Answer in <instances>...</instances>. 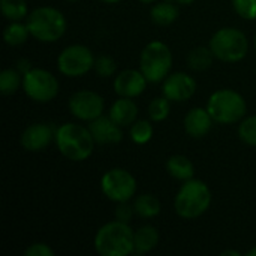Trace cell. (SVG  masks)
Returning <instances> with one entry per match:
<instances>
[{"instance_id":"1","label":"cell","mask_w":256,"mask_h":256,"mask_svg":"<svg viewBox=\"0 0 256 256\" xmlns=\"http://www.w3.org/2000/svg\"><path fill=\"white\" fill-rule=\"evenodd\" d=\"M54 142L60 154L72 162L87 160L96 146L88 126L72 122H66L56 129Z\"/></svg>"},{"instance_id":"2","label":"cell","mask_w":256,"mask_h":256,"mask_svg":"<svg viewBox=\"0 0 256 256\" xmlns=\"http://www.w3.org/2000/svg\"><path fill=\"white\" fill-rule=\"evenodd\" d=\"M134 230L117 219L104 224L94 234V250L100 256H129L134 254Z\"/></svg>"},{"instance_id":"3","label":"cell","mask_w":256,"mask_h":256,"mask_svg":"<svg viewBox=\"0 0 256 256\" xmlns=\"http://www.w3.org/2000/svg\"><path fill=\"white\" fill-rule=\"evenodd\" d=\"M26 24L32 38L42 44H54L60 40L68 30L64 14L52 6H39L30 10Z\"/></svg>"},{"instance_id":"4","label":"cell","mask_w":256,"mask_h":256,"mask_svg":"<svg viewBox=\"0 0 256 256\" xmlns=\"http://www.w3.org/2000/svg\"><path fill=\"white\" fill-rule=\"evenodd\" d=\"M212 206V190L206 182L190 178L183 182L174 198V210L177 216L186 220L201 218Z\"/></svg>"},{"instance_id":"5","label":"cell","mask_w":256,"mask_h":256,"mask_svg":"<svg viewBox=\"0 0 256 256\" xmlns=\"http://www.w3.org/2000/svg\"><path fill=\"white\" fill-rule=\"evenodd\" d=\"M206 108L212 114L214 123L219 124L240 123L248 112V104L244 98L232 88H220L213 92Z\"/></svg>"},{"instance_id":"6","label":"cell","mask_w":256,"mask_h":256,"mask_svg":"<svg viewBox=\"0 0 256 256\" xmlns=\"http://www.w3.org/2000/svg\"><path fill=\"white\" fill-rule=\"evenodd\" d=\"M208 46L218 60L225 63H237L248 56L249 39L237 27H222L213 33Z\"/></svg>"},{"instance_id":"7","label":"cell","mask_w":256,"mask_h":256,"mask_svg":"<svg viewBox=\"0 0 256 256\" xmlns=\"http://www.w3.org/2000/svg\"><path fill=\"white\" fill-rule=\"evenodd\" d=\"M172 68V52L162 40L148 42L140 54V70L148 82H162Z\"/></svg>"},{"instance_id":"8","label":"cell","mask_w":256,"mask_h":256,"mask_svg":"<svg viewBox=\"0 0 256 256\" xmlns=\"http://www.w3.org/2000/svg\"><path fill=\"white\" fill-rule=\"evenodd\" d=\"M22 90L32 100L38 104L51 102L60 90L58 80L46 69L30 68L22 75Z\"/></svg>"},{"instance_id":"9","label":"cell","mask_w":256,"mask_h":256,"mask_svg":"<svg viewBox=\"0 0 256 256\" xmlns=\"http://www.w3.org/2000/svg\"><path fill=\"white\" fill-rule=\"evenodd\" d=\"M94 60L96 57L88 46L72 44L63 48L57 56V69L68 78H80L93 70Z\"/></svg>"},{"instance_id":"10","label":"cell","mask_w":256,"mask_h":256,"mask_svg":"<svg viewBox=\"0 0 256 256\" xmlns=\"http://www.w3.org/2000/svg\"><path fill=\"white\" fill-rule=\"evenodd\" d=\"M100 190L116 204L126 202L136 194V178L124 168H111L100 177Z\"/></svg>"},{"instance_id":"11","label":"cell","mask_w":256,"mask_h":256,"mask_svg":"<svg viewBox=\"0 0 256 256\" xmlns=\"http://www.w3.org/2000/svg\"><path fill=\"white\" fill-rule=\"evenodd\" d=\"M69 112L80 122L90 123L94 118L104 116L105 100L104 98L88 88H82L75 92L68 100Z\"/></svg>"},{"instance_id":"12","label":"cell","mask_w":256,"mask_h":256,"mask_svg":"<svg viewBox=\"0 0 256 256\" xmlns=\"http://www.w3.org/2000/svg\"><path fill=\"white\" fill-rule=\"evenodd\" d=\"M196 92V81L188 72L170 74L162 81V94L171 102H186Z\"/></svg>"},{"instance_id":"13","label":"cell","mask_w":256,"mask_h":256,"mask_svg":"<svg viewBox=\"0 0 256 256\" xmlns=\"http://www.w3.org/2000/svg\"><path fill=\"white\" fill-rule=\"evenodd\" d=\"M56 129H52L51 124L39 122L28 124L20 136V146L30 153H39L44 152L51 141H54Z\"/></svg>"},{"instance_id":"14","label":"cell","mask_w":256,"mask_h":256,"mask_svg":"<svg viewBox=\"0 0 256 256\" xmlns=\"http://www.w3.org/2000/svg\"><path fill=\"white\" fill-rule=\"evenodd\" d=\"M148 81L144 74L138 69H123L114 76V92L122 98H138L144 93Z\"/></svg>"},{"instance_id":"15","label":"cell","mask_w":256,"mask_h":256,"mask_svg":"<svg viewBox=\"0 0 256 256\" xmlns=\"http://www.w3.org/2000/svg\"><path fill=\"white\" fill-rule=\"evenodd\" d=\"M213 123L214 120L212 114L208 112L207 108H202V106L190 108L183 118L184 132L194 140H201L207 136L213 128Z\"/></svg>"},{"instance_id":"16","label":"cell","mask_w":256,"mask_h":256,"mask_svg":"<svg viewBox=\"0 0 256 256\" xmlns=\"http://www.w3.org/2000/svg\"><path fill=\"white\" fill-rule=\"evenodd\" d=\"M90 134L96 144L106 146V144H118L123 140L122 126H118L110 116H100L90 122L88 124Z\"/></svg>"},{"instance_id":"17","label":"cell","mask_w":256,"mask_h":256,"mask_svg":"<svg viewBox=\"0 0 256 256\" xmlns=\"http://www.w3.org/2000/svg\"><path fill=\"white\" fill-rule=\"evenodd\" d=\"M138 105L132 98H122L118 96L117 100L112 102L110 106L108 116L122 128H130L138 120Z\"/></svg>"},{"instance_id":"18","label":"cell","mask_w":256,"mask_h":256,"mask_svg":"<svg viewBox=\"0 0 256 256\" xmlns=\"http://www.w3.org/2000/svg\"><path fill=\"white\" fill-rule=\"evenodd\" d=\"M159 231L153 225L140 226L134 232V254L135 255H146L154 250L159 244Z\"/></svg>"},{"instance_id":"19","label":"cell","mask_w":256,"mask_h":256,"mask_svg":"<svg viewBox=\"0 0 256 256\" xmlns=\"http://www.w3.org/2000/svg\"><path fill=\"white\" fill-rule=\"evenodd\" d=\"M180 15L178 6L172 0H165V2H156L153 3L150 9V20L153 24L160 26V27H168L177 21Z\"/></svg>"},{"instance_id":"20","label":"cell","mask_w":256,"mask_h":256,"mask_svg":"<svg viewBox=\"0 0 256 256\" xmlns=\"http://www.w3.org/2000/svg\"><path fill=\"white\" fill-rule=\"evenodd\" d=\"M165 166L168 174L178 182H188L195 176V166L192 160L184 154H174L168 158Z\"/></svg>"},{"instance_id":"21","label":"cell","mask_w":256,"mask_h":256,"mask_svg":"<svg viewBox=\"0 0 256 256\" xmlns=\"http://www.w3.org/2000/svg\"><path fill=\"white\" fill-rule=\"evenodd\" d=\"M135 214L141 219H153L159 216L162 206L158 196L153 194H141L134 200Z\"/></svg>"},{"instance_id":"22","label":"cell","mask_w":256,"mask_h":256,"mask_svg":"<svg viewBox=\"0 0 256 256\" xmlns=\"http://www.w3.org/2000/svg\"><path fill=\"white\" fill-rule=\"evenodd\" d=\"M214 58L216 57L210 46H196L188 54V66L195 72H202L212 68Z\"/></svg>"},{"instance_id":"23","label":"cell","mask_w":256,"mask_h":256,"mask_svg":"<svg viewBox=\"0 0 256 256\" xmlns=\"http://www.w3.org/2000/svg\"><path fill=\"white\" fill-rule=\"evenodd\" d=\"M30 32L26 22L22 21H9V24L3 30V39L4 44L9 46H20L27 42L30 38Z\"/></svg>"},{"instance_id":"24","label":"cell","mask_w":256,"mask_h":256,"mask_svg":"<svg viewBox=\"0 0 256 256\" xmlns=\"http://www.w3.org/2000/svg\"><path fill=\"white\" fill-rule=\"evenodd\" d=\"M22 72L15 68L3 69L0 74V92L4 96H10L22 88Z\"/></svg>"},{"instance_id":"25","label":"cell","mask_w":256,"mask_h":256,"mask_svg":"<svg viewBox=\"0 0 256 256\" xmlns=\"http://www.w3.org/2000/svg\"><path fill=\"white\" fill-rule=\"evenodd\" d=\"M0 8L8 21H22L28 15L26 0H0Z\"/></svg>"},{"instance_id":"26","label":"cell","mask_w":256,"mask_h":256,"mask_svg":"<svg viewBox=\"0 0 256 256\" xmlns=\"http://www.w3.org/2000/svg\"><path fill=\"white\" fill-rule=\"evenodd\" d=\"M154 134V126L152 120H136L129 130L130 140L138 144V146H144L147 142L152 141Z\"/></svg>"},{"instance_id":"27","label":"cell","mask_w":256,"mask_h":256,"mask_svg":"<svg viewBox=\"0 0 256 256\" xmlns=\"http://www.w3.org/2000/svg\"><path fill=\"white\" fill-rule=\"evenodd\" d=\"M147 111H148V117L153 123H160V122L166 120L171 112V100L168 98H165L164 94L159 98H154L148 104Z\"/></svg>"},{"instance_id":"28","label":"cell","mask_w":256,"mask_h":256,"mask_svg":"<svg viewBox=\"0 0 256 256\" xmlns=\"http://www.w3.org/2000/svg\"><path fill=\"white\" fill-rule=\"evenodd\" d=\"M93 70L98 74V76L100 78H111L117 75V62L108 56V54H100L96 57L94 60V66Z\"/></svg>"},{"instance_id":"29","label":"cell","mask_w":256,"mask_h":256,"mask_svg":"<svg viewBox=\"0 0 256 256\" xmlns=\"http://www.w3.org/2000/svg\"><path fill=\"white\" fill-rule=\"evenodd\" d=\"M238 136L240 140L256 148V114L244 117L238 124Z\"/></svg>"},{"instance_id":"30","label":"cell","mask_w":256,"mask_h":256,"mask_svg":"<svg viewBox=\"0 0 256 256\" xmlns=\"http://www.w3.org/2000/svg\"><path fill=\"white\" fill-rule=\"evenodd\" d=\"M232 8L243 20H256V0H232Z\"/></svg>"},{"instance_id":"31","label":"cell","mask_w":256,"mask_h":256,"mask_svg":"<svg viewBox=\"0 0 256 256\" xmlns=\"http://www.w3.org/2000/svg\"><path fill=\"white\" fill-rule=\"evenodd\" d=\"M134 214H135L134 204H129V201H126V202H117L116 210H114V218L117 220L124 222V224H130Z\"/></svg>"},{"instance_id":"32","label":"cell","mask_w":256,"mask_h":256,"mask_svg":"<svg viewBox=\"0 0 256 256\" xmlns=\"http://www.w3.org/2000/svg\"><path fill=\"white\" fill-rule=\"evenodd\" d=\"M24 255L26 256H54L56 255V252H54V249H52L50 244L39 242V243H33V244H30V246L24 250Z\"/></svg>"},{"instance_id":"33","label":"cell","mask_w":256,"mask_h":256,"mask_svg":"<svg viewBox=\"0 0 256 256\" xmlns=\"http://www.w3.org/2000/svg\"><path fill=\"white\" fill-rule=\"evenodd\" d=\"M242 256V254H240V252H238V250H231V249H230V250H224V252H222V256Z\"/></svg>"},{"instance_id":"34","label":"cell","mask_w":256,"mask_h":256,"mask_svg":"<svg viewBox=\"0 0 256 256\" xmlns=\"http://www.w3.org/2000/svg\"><path fill=\"white\" fill-rule=\"evenodd\" d=\"M172 2H176L177 4H182V6H188V4H192L196 0H172Z\"/></svg>"},{"instance_id":"35","label":"cell","mask_w":256,"mask_h":256,"mask_svg":"<svg viewBox=\"0 0 256 256\" xmlns=\"http://www.w3.org/2000/svg\"><path fill=\"white\" fill-rule=\"evenodd\" d=\"M100 2H104V3H106V4H116V3H120V2H123V0H100Z\"/></svg>"},{"instance_id":"36","label":"cell","mask_w":256,"mask_h":256,"mask_svg":"<svg viewBox=\"0 0 256 256\" xmlns=\"http://www.w3.org/2000/svg\"><path fill=\"white\" fill-rule=\"evenodd\" d=\"M246 256H256V246H255V248H252L250 250H248Z\"/></svg>"},{"instance_id":"37","label":"cell","mask_w":256,"mask_h":256,"mask_svg":"<svg viewBox=\"0 0 256 256\" xmlns=\"http://www.w3.org/2000/svg\"><path fill=\"white\" fill-rule=\"evenodd\" d=\"M138 2H141V3H144V4H153V3H156L158 0H138Z\"/></svg>"},{"instance_id":"38","label":"cell","mask_w":256,"mask_h":256,"mask_svg":"<svg viewBox=\"0 0 256 256\" xmlns=\"http://www.w3.org/2000/svg\"><path fill=\"white\" fill-rule=\"evenodd\" d=\"M254 46H255V52H256V36H255V40H254Z\"/></svg>"},{"instance_id":"39","label":"cell","mask_w":256,"mask_h":256,"mask_svg":"<svg viewBox=\"0 0 256 256\" xmlns=\"http://www.w3.org/2000/svg\"><path fill=\"white\" fill-rule=\"evenodd\" d=\"M66 2H80V0H66Z\"/></svg>"}]
</instances>
